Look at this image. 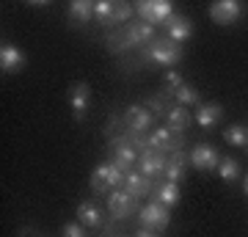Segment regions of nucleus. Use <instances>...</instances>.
I'll use <instances>...</instances> for the list:
<instances>
[{
    "label": "nucleus",
    "instance_id": "nucleus-16",
    "mask_svg": "<svg viewBox=\"0 0 248 237\" xmlns=\"http://www.w3.org/2000/svg\"><path fill=\"white\" fill-rule=\"evenodd\" d=\"M193 119H196L199 127H204V130H215L223 119V108L218 105V102H202V105L196 108Z\"/></svg>",
    "mask_w": 248,
    "mask_h": 237
},
{
    "label": "nucleus",
    "instance_id": "nucleus-13",
    "mask_svg": "<svg viewBox=\"0 0 248 237\" xmlns=\"http://www.w3.org/2000/svg\"><path fill=\"white\" fill-rule=\"evenodd\" d=\"M25 53L19 50L17 44H9L3 42L0 44V69H3V75H14V72H22L25 69Z\"/></svg>",
    "mask_w": 248,
    "mask_h": 237
},
{
    "label": "nucleus",
    "instance_id": "nucleus-31",
    "mask_svg": "<svg viewBox=\"0 0 248 237\" xmlns=\"http://www.w3.org/2000/svg\"><path fill=\"white\" fill-rule=\"evenodd\" d=\"M61 237H86V232H83V226L80 223H63V229H61Z\"/></svg>",
    "mask_w": 248,
    "mask_h": 237
},
{
    "label": "nucleus",
    "instance_id": "nucleus-24",
    "mask_svg": "<svg viewBox=\"0 0 248 237\" xmlns=\"http://www.w3.org/2000/svg\"><path fill=\"white\" fill-rule=\"evenodd\" d=\"M174 102H177V105H182V108H199L202 105V97H199V91H196L193 86H190V83H182V86L177 88V91H174Z\"/></svg>",
    "mask_w": 248,
    "mask_h": 237
},
{
    "label": "nucleus",
    "instance_id": "nucleus-19",
    "mask_svg": "<svg viewBox=\"0 0 248 237\" xmlns=\"http://www.w3.org/2000/svg\"><path fill=\"white\" fill-rule=\"evenodd\" d=\"M152 199L171 210V207H177V204H179V199H182V190H179V185H177V182H166V179H163V182L155 185V190H152Z\"/></svg>",
    "mask_w": 248,
    "mask_h": 237
},
{
    "label": "nucleus",
    "instance_id": "nucleus-26",
    "mask_svg": "<svg viewBox=\"0 0 248 237\" xmlns=\"http://www.w3.org/2000/svg\"><path fill=\"white\" fill-rule=\"evenodd\" d=\"M105 47H108V50H110L113 55H127V53H133V47H130V42L124 39L122 28H116L113 33H108V36H105Z\"/></svg>",
    "mask_w": 248,
    "mask_h": 237
},
{
    "label": "nucleus",
    "instance_id": "nucleus-32",
    "mask_svg": "<svg viewBox=\"0 0 248 237\" xmlns=\"http://www.w3.org/2000/svg\"><path fill=\"white\" fill-rule=\"evenodd\" d=\"M135 237H160V235H157V232H152V229H143L141 226L138 232H135Z\"/></svg>",
    "mask_w": 248,
    "mask_h": 237
},
{
    "label": "nucleus",
    "instance_id": "nucleus-2",
    "mask_svg": "<svg viewBox=\"0 0 248 237\" xmlns=\"http://www.w3.org/2000/svg\"><path fill=\"white\" fill-rule=\"evenodd\" d=\"M138 158H141V152L135 149V143L127 138L124 132L108 141V160H110L116 168H122L124 174L135 171V166H138Z\"/></svg>",
    "mask_w": 248,
    "mask_h": 237
},
{
    "label": "nucleus",
    "instance_id": "nucleus-1",
    "mask_svg": "<svg viewBox=\"0 0 248 237\" xmlns=\"http://www.w3.org/2000/svg\"><path fill=\"white\" fill-rule=\"evenodd\" d=\"M138 55H141V61L146 63V66H166V69H174V66L182 63V44L171 42L169 36H157V39L146 44Z\"/></svg>",
    "mask_w": 248,
    "mask_h": 237
},
{
    "label": "nucleus",
    "instance_id": "nucleus-11",
    "mask_svg": "<svg viewBox=\"0 0 248 237\" xmlns=\"http://www.w3.org/2000/svg\"><path fill=\"white\" fill-rule=\"evenodd\" d=\"M66 97H69V108H72V113H75V119L83 122L86 119V111L91 108V86L86 80H78V83H72Z\"/></svg>",
    "mask_w": 248,
    "mask_h": 237
},
{
    "label": "nucleus",
    "instance_id": "nucleus-28",
    "mask_svg": "<svg viewBox=\"0 0 248 237\" xmlns=\"http://www.w3.org/2000/svg\"><path fill=\"white\" fill-rule=\"evenodd\" d=\"M218 176H221L223 182H234V179H240V163L234 158H223L221 163H218Z\"/></svg>",
    "mask_w": 248,
    "mask_h": 237
},
{
    "label": "nucleus",
    "instance_id": "nucleus-6",
    "mask_svg": "<svg viewBox=\"0 0 248 237\" xmlns=\"http://www.w3.org/2000/svg\"><path fill=\"white\" fill-rule=\"evenodd\" d=\"M138 223H141L143 229H152V232L160 235V232L169 229V223H171V210L152 199L149 204H143L141 210H138Z\"/></svg>",
    "mask_w": 248,
    "mask_h": 237
},
{
    "label": "nucleus",
    "instance_id": "nucleus-34",
    "mask_svg": "<svg viewBox=\"0 0 248 237\" xmlns=\"http://www.w3.org/2000/svg\"><path fill=\"white\" fill-rule=\"evenodd\" d=\"M19 237H28V235H25V232H19Z\"/></svg>",
    "mask_w": 248,
    "mask_h": 237
},
{
    "label": "nucleus",
    "instance_id": "nucleus-20",
    "mask_svg": "<svg viewBox=\"0 0 248 237\" xmlns=\"http://www.w3.org/2000/svg\"><path fill=\"white\" fill-rule=\"evenodd\" d=\"M190 119H193V116H190V111L174 102V105L169 108V113H166V127H169L171 132H177V135H182V132L187 130V124H190Z\"/></svg>",
    "mask_w": 248,
    "mask_h": 237
},
{
    "label": "nucleus",
    "instance_id": "nucleus-10",
    "mask_svg": "<svg viewBox=\"0 0 248 237\" xmlns=\"http://www.w3.org/2000/svg\"><path fill=\"white\" fill-rule=\"evenodd\" d=\"M243 17V3L237 0H215L210 3V19L215 25H234Z\"/></svg>",
    "mask_w": 248,
    "mask_h": 237
},
{
    "label": "nucleus",
    "instance_id": "nucleus-4",
    "mask_svg": "<svg viewBox=\"0 0 248 237\" xmlns=\"http://www.w3.org/2000/svg\"><path fill=\"white\" fill-rule=\"evenodd\" d=\"M124 171L122 168H116L110 160H105V163H99L94 171H91V190L94 193H110V190H119L124 185Z\"/></svg>",
    "mask_w": 248,
    "mask_h": 237
},
{
    "label": "nucleus",
    "instance_id": "nucleus-29",
    "mask_svg": "<svg viewBox=\"0 0 248 237\" xmlns=\"http://www.w3.org/2000/svg\"><path fill=\"white\" fill-rule=\"evenodd\" d=\"M143 105L149 108V113L155 116V119H160V116H166L169 113V97H166V94H152L149 99H146V102H143Z\"/></svg>",
    "mask_w": 248,
    "mask_h": 237
},
{
    "label": "nucleus",
    "instance_id": "nucleus-23",
    "mask_svg": "<svg viewBox=\"0 0 248 237\" xmlns=\"http://www.w3.org/2000/svg\"><path fill=\"white\" fill-rule=\"evenodd\" d=\"M113 9H116L113 0H97L94 3V22L99 28H113Z\"/></svg>",
    "mask_w": 248,
    "mask_h": 237
},
{
    "label": "nucleus",
    "instance_id": "nucleus-12",
    "mask_svg": "<svg viewBox=\"0 0 248 237\" xmlns=\"http://www.w3.org/2000/svg\"><path fill=\"white\" fill-rule=\"evenodd\" d=\"M218 163H221V158L213 143H196L190 149V166L196 171H218Z\"/></svg>",
    "mask_w": 248,
    "mask_h": 237
},
{
    "label": "nucleus",
    "instance_id": "nucleus-25",
    "mask_svg": "<svg viewBox=\"0 0 248 237\" xmlns=\"http://www.w3.org/2000/svg\"><path fill=\"white\" fill-rule=\"evenodd\" d=\"M223 138L229 146H237V149H248V127L246 124H229Z\"/></svg>",
    "mask_w": 248,
    "mask_h": 237
},
{
    "label": "nucleus",
    "instance_id": "nucleus-33",
    "mask_svg": "<svg viewBox=\"0 0 248 237\" xmlns=\"http://www.w3.org/2000/svg\"><path fill=\"white\" fill-rule=\"evenodd\" d=\"M243 193H246V196H248V174H246V176H243Z\"/></svg>",
    "mask_w": 248,
    "mask_h": 237
},
{
    "label": "nucleus",
    "instance_id": "nucleus-15",
    "mask_svg": "<svg viewBox=\"0 0 248 237\" xmlns=\"http://www.w3.org/2000/svg\"><path fill=\"white\" fill-rule=\"evenodd\" d=\"M166 163H169V158L166 155H160V152L155 149H143L141 158H138V171H141L143 176H163V171H166Z\"/></svg>",
    "mask_w": 248,
    "mask_h": 237
},
{
    "label": "nucleus",
    "instance_id": "nucleus-7",
    "mask_svg": "<svg viewBox=\"0 0 248 237\" xmlns=\"http://www.w3.org/2000/svg\"><path fill=\"white\" fill-rule=\"evenodd\" d=\"M108 204V212H110V218L113 221H124V218H130V215H135V210H138V199L135 196H130L127 190H110L105 199Z\"/></svg>",
    "mask_w": 248,
    "mask_h": 237
},
{
    "label": "nucleus",
    "instance_id": "nucleus-18",
    "mask_svg": "<svg viewBox=\"0 0 248 237\" xmlns=\"http://www.w3.org/2000/svg\"><path fill=\"white\" fill-rule=\"evenodd\" d=\"M187 155L182 149H177V152H171L169 155V163H166V171H163V179H166V182H182V179H185V166H187Z\"/></svg>",
    "mask_w": 248,
    "mask_h": 237
},
{
    "label": "nucleus",
    "instance_id": "nucleus-17",
    "mask_svg": "<svg viewBox=\"0 0 248 237\" xmlns=\"http://www.w3.org/2000/svg\"><path fill=\"white\" fill-rule=\"evenodd\" d=\"M122 190H127V193L135 196V199H143V196H152V190H155V182H152L149 176H143L141 171H130V174L124 176Z\"/></svg>",
    "mask_w": 248,
    "mask_h": 237
},
{
    "label": "nucleus",
    "instance_id": "nucleus-27",
    "mask_svg": "<svg viewBox=\"0 0 248 237\" xmlns=\"http://www.w3.org/2000/svg\"><path fill=\"white\" fill-rule=\"evenodd\" d=\"M135 19V3H124V0H119L113 9V28H124L130 25Z\"/></svg>",
    "mask_w": 248,
    "mask_h": 237
},
{
    "label": "nucleus",
    "instance_id": "nucleus-3",
    "mask_svg": "<svg viewBox=\"0 0 248 237\" xmlns=\"http://www.w3.org/2000/svg\"><path fill=\"white\" fill-rule=\"evenodd\" d=\"M174 14H177L174 3H169V0H138L135 3V17L152 28H163Z\"/></svg>",
    "mask_w": 248,
    "mask_h": 237
},
{
    "label": "nucleus",
    "instance_id": "nucleus-22",
    "mask_svg": "<svg viewBox=\"0 0 248 237\" xmlns=\"http://www.w3.org/2000/svg\"><path fill=\"white\" fill-rule=\"evenodd\" d=\"M94 19V3L91 0H72L69 3V22L72 25H86Z\"/></svg>",
    "mask_w": 248,
    "mask_h": 237
},
{
    "label": "nucleus",
    "instance_id": "nucleus-9",
    "mask_svg": "<svg viewBox=\"0 0 248 237\" xmlns=\"http://www.w3.org/2000/svg\"><path fill=\"white\" fill-rule=\"evenodd\" d=\"M122 122L124 127L130 132H149L152 127H155V116L149 113V108L146 105H127L124 108V113H122Z\"/></svg>",
    "mask_w": 248,
    "mask_h": 237
},
{
    "label": "nucleus",
    "instance_id": "nucleus-30",
    "mask_svg": "<svg viewBox=\"0 0 248 237\" xmlns=\"http://www.w3.org/2000/svg\"><path fill=\"white\" fill-rule=\"evenodd\" d=\"M163 83H166V88H163V94H166V97H174V91H177L179 86H182V83H185V80H182V75H179L177 69H169L166 72V78H163Z\"/></svg>",
    "mask_w": 248,
    "mask_h": 237
},
{
    "label": "nucleus",
    "instance_id": "nucleus-5",
    "mask_svg": "<svg viewBox=\"0 0 248 237\" xmlns=\"http://www.w3.org/2000/svg\"><path fill=\"white\" fill-rule=\"evenodd\" d=\"M146 146L160 152V155H171V152H177L185 146V138L177 135V132H171L166 124H157V127H152L146 132Z\"/></svg>",
    "mask_w": 248,
    "mask_h": 237
},
{
    "label": "nucleus",
    "instance_id": "nucleus-14",
    "mask_svg": "<svg viewBox=\"0 0 248 237\" xmlns=\"http://www.w3.org/2000/svg\"><path fill=\"white\" fill-rule=\"evenodd\" d=\"M163 36H169L171 42L185 44L193 39V22L185 17V14H174V17L163 25Z\"/></svg>",
    "mask_w": 248,
    "mask_h": 237
},
{
    "label": "nucleus",
    "instance_id": "nucleus-8",
    "mask_svg": "<svg viewBox=\"0 0 248 237\" xmlns=\"http://www.w3.org/2000/svg\"><path fill=\"white\" fill-rule=\"evenodd\" d=\"M122 33H124V39L130 42V47H133V50H138V53H141V50H143L149 42H155V39L160 36L157 28L146 25V22H143V19H138V17H135L130 25H124Z\"/></svg>",
    "mask_w": 248,
    "mask_h": 237
},
{
    "label": "nucleus",
    "instance_id": "nucleus-21",
    "mask_svg": "<svg viewBox=\"0 0 248 237\" xmlns=\"http://www.w3.org/2000/svg\"><path fill=\"white\" fill-rule=\"evenodd\" d=\"M78 223L89 229H99L102 226V210L94 202H80L78 204Z\"/></svg>",
    "mask_w": 248,
    "mask_h": 237
}]
</instances>
